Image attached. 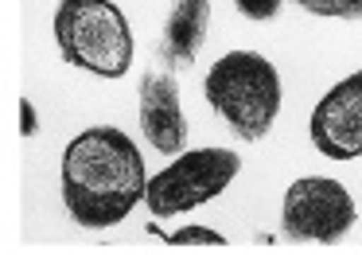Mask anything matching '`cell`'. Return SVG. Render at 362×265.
Here are the masks:
<instances>
[{
	"label": "cell",
	"mask_w": 362,
	"mask_h": 265,
	"mask_svg": "<svg viewBox=\"0 0 362 265\" xmlns=\"http://www.w3.org/2000/svg\"><path fill=\"white\" fill-rule=\"evenodd\" d=\"M168 246H226V238H222L218 230H211V226H180V230H168L164 234Z\"/></svg>",
	"instance_id": "obj_10"
},
{
	"label": "cell",
	"mask_w": 362,
	"mask_h": 265,
	"mask_svg": "<svg viewBox=\"0 0 362 265\" xmlns=\"http://www.w3.org/2000/svg\"><path fill=\"white\" fill-rule=\"evenodd\" d=\"M312 145L327 160H358L362 156V67L335 82L312 109Z\"/></svg>",
	"instance_id": "obj_6"
},
{
	"label": "cell",
	"mask_w": 362,
	"mask_h": 265,
	"mask_svg": "<svg viewBox=\"0 0 362 265\" xmlns=\"http://www.w3.org/2000/svg\"><path fill=\"white\" fill-rule=\"evenodd\" d=\"M354 195L346 191L339 179L331 176H300L296 184H288L281 203V230L292 242H331L346 238L354 226Z\"/></svg>",
	"instance_id": "obj_5"
},
{
	"label": "cell",
	"mask_w": 362,
	"mask_h": 265,
	"mask_svg": "<svg viewBox=\"0 0 362 265\" xmlns=\"http://www.w3.org/2000/svg\"><path fill=\"white\" fill-rule=\"evenodd\" d=\"M238 171H242V156L230 148H191V152L183 148L172 164L148 176L144 203L156 218L187 215V210L218 199L234 184Z\"/></svg>",
	"instance_id": "obj_4"
},
{
	"label": "cell",
	"mask_w": 362,
	"mask_h": 265,
	"mask_svg": "<svg viewBox=\"0 0 362 265\" xmlns=\"http://www.w3.org/2000/svg\"><path fill=\"white\" fill-rule=\"evenodd\" d=\"M206 28H211V0H172V12L164 20V35H160V62L168 70H187L195 67L199 51L206 43Z\"/></svg>",
	"instance_id": "obj_8"
},
{
	"label": "cell",
	"mask_w": 362,
	"mask_h": 265,
	"mask_svg": "<svg viewBox=\"0 0 362 265\" xmlns=\"http://www.w3.org/2000/svg\"><path fill=\"white\" fill-rule=\"evenodd\" d=\"M55 43L71 67L98 78H121L133 67V31L113 0H63L55 8Z\"/></svg>",
	"instance_id": "obj_3"
},
{
	"label": "cell",
	"mask_w": 362,
	"mask_h": 265,
	"mask_svg": "<svg viewBox=\"0 0 362 265\" xmlns=\"http://www.w3.org/2000/svg\"><path fill=\"white\" fill-rule=\"evenodd\" d=\"M20 117H24V125H20V129H24V137H35V129H40V121H35V106L32 101H20Z\"/></svg>",
	"instance_id": "obj_12"
},
{
	"label": "cell",
	"mask_w": 362,
	"mask_h": 265,
	"mask_svg": "<svg viewBox=\"0 0 362 265\" xmlns=\"http://www.w3.org/2000/svg\"><path fill=\"white\" fill-rule=\"evenodd\" d=\"M281 4H284V0H234L238 12H242L245 20H257V23L273 20V16L281 12Z\"/></svg>",
	"instance_id": "obj_11"
},
{
	"label": "cell",
	"mask_w": 362,
	"mask_h": 265,
	"mask_svg": "<svg viewBox=\"0 0 362 265\" xmlns=\"http://www.w3.org/2000/svg\"><path fill=\"white\" fill-rule=\"evenodd\" d=\"M141 129L156 152L187 148V117L180 101V82L172 70H144L141 74Z\"/></svg>",
	"instance_id": "obj_7"
},
{
	"label": "cell",
	"mask_w": 362,
	"mask_h": 265,
	"mask_svg": "<svg viewBox=\"0 0 362 265\" xmlns=\"http://www.w3.org/2000/svg\"><path fill=\"white\" fill-rule=\"evenodd\" d=\"M203 98L238 140H265L281 113V74L257 51H226L203 78Z\"/></svg>",
	"instance_id": "obj_2"
},
{
	"label": "cell",
	"mask_w": 362,
	"mask_h": 265,
	"mask_svg": "<svg viewBox=\"0 0 362 265\" xmlns=\"http://www.w3.org/2000/svg\"><path fill=\"white\" fill-rule=\"evenodd\" d=\"M296 4L323 20H362V0H296Z\"/></svg>",
	"instance_id": "obj_9"
},
{
	"label": "cell",
	"mask_w": 362,
	"mask_h": 265,
	"mask_svg": "<svg viewBox=\"0 0 362 265\" xmlns=\"http://www.w3.org/2000/svg\"><path fill=\"white\" fill-rule=\"evenodd\" d=\"M63 207L86 230L117 226L148 191V168L133 137L113 125H94L63 148Z\"/></svg>",
	"instance_id": "obj_1"
}]
</instances>
